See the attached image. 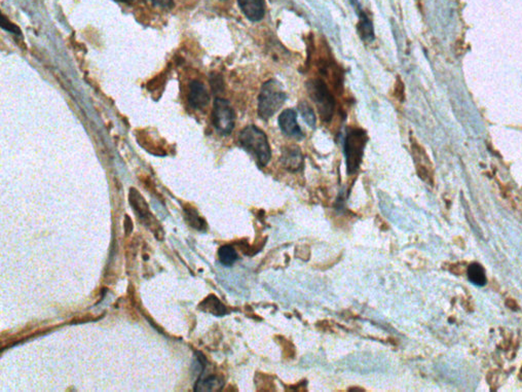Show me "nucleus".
<instances>
[{
  "mask_svg": "<svg viewBox=\"0 0 522 392\" xmlns=\"http://www.w3.org/2000/svg\"><path fill=\"white\" fill-rule=\"evenodd\" d=\"M239 143L244 150H247L259 166L268 165L271 158V145L268 137L262 130L254 125L244 128L239 135Z\"/></svg>",
  "mask_w": 522,
  "mask_h": 392,
  "instance_id": "1",
  "label": "nucleus"
},
{
  "mask_svg": "<svg viewBox=\"0 0 522 392\" xmlns=\"http://www.w3.org/2000/svg\"><path fill=\"white\" fill-rule=\"evenodd\" d=\"M287 94L282 83L270 80L262 85L259 97V115L261 120H268L284 105Z\"/></svg>",
  "mask_w": 522,
  "mask_h": 392,
  "instance_id": "2",
  "label": "nucleus"
},
{
  "mask_svg": "<svg viewBox=\"0 0 522 392\" xmlns=\"http://www.w3.org/2000/svg\"><path fill=\"white\" fill-rule=\"evenodd\" d=\"M306 88L308 96L318 108L322 120L325 123L330 122L335 111L336 102L328 86L321 78H313L306 82Z\"/></svg>",
  "mask_w": 522,
  "mask_h": 392,
  "instance_id": "3",
  "label": "nucleus"
},
{
  "mask_svg": "<svg viewBox=\"0 0 522 392\" xmlns=\"http://www.w3.org/2000/svg\"><path fill=\"white\" fill-rule=\"evenodd\" d=\"M367 143V133L363 129L351 128L345 133V155L349 174H354L360 167Z\"/></svg>",
  "mask_w": 522,
  "mask_h": 392,
  "instance_id": "4",
  "label": "nucleus"
},
{
  "mask_svg": "<svg viewBox=\"0 0 522 392\" xmlns=\"http://www.w3.org/2000/svg\"><path fill=\"white\" fill-rule=\"evenodd\" d=\"M212 122L215 129L221 135H229L234 128L236 123V113L233 106L231 105L226 99H215L213 105Z\"/></svg>",
  "mask_w": 522,
  "mask_h": 392,
  "instance_id": "5",
  "label": "nucleus"
},
{
  "mask_svg": "<svg viewBox=\"0 0 522 392\" xmlns=\"http://www.w3.org/2000/svg\"><path fill=\"white\" fill-rule=\"evenodd\" d=\"M279 127L281 131L285 135L293 137V138L301 140L305 138V134L301 131L298 123V113L292 108L285 110L279 117Z\"/></svg>",
  "mask_w": 522,
  "mask_h": 392,
  "instance_id": "6",
  "label": "nucleus"
},
{
  "mask_svg": "<svg viewBox=\"0 0 522 392\" xmlns=\"http://www.w3.org/2000/svg\"><path fill=\"white\" fill-rule=\"evenodd\" d=\"M187 98H189V105L192 108L202 110V108L208 105L209 101H210V95H209L204 83L199 82V81H192L189 83V97Z\"/></svg>",
  "mask_w": 522,
  "mask_h": 392,
  "instance_id": "7",
  "label": "nucleus"
},
{
  "mask_svg": "<svg viewBox=\"0 0 522 392\" xmlns=\"http://www.w3.org/2000/svg\"><path fill=\"white\" fill-rule=\"evenodd\" d=\"M281 162L291 172H298L303 166V155L298 146L288 145L283 148Z\"/></svg>",
  "mask_w": 522,
  "mask_h": 392,
  "instance_id": "8",
  "label": "nucleus"
},
{
  "mask_svg": "<svg viewBox=\"0 0 522 392\" xmlns=\"http://www.w3.org/2000/svg\"><path fill=\"white\" fill-rule=\"evenodd\" d=\"M129 200L132 208L135 211L139 219L142 220L143 224H152V220H153L152 212H150V207H148L147 203H146L145 199L141 196L140 192L136 191L135 189H131L129 195Z\"/></svg>",
  "mask_w": 522,
  "mask_h": 392,
  "instance_id": "9",
  "label": "nucleus"
},
{
  "mask_svg": "<svg viewBox=\"0 0 522 392\" xmlns=\"http://www.w3.org/2000/svg\"><path fill=\"white\" fill-rule=\"evenodd\" d=\"M238 4L244 15L252 22H259L263 19L266 13L264 0H238Z\"/></svg>",
  "mask_w": 522,
  "mask_h": 392,
  "instance_id": "10",
  "label": "nucleus"
},
{
  "mask_svg": "<svg viewBox=\"0 0 522 392\" xmlns=\"http://www.w3.org/2000/svg\"><path fill=\"white\" fill-rule=\"evenodd\" d=\"M224 381L216 375L201 376L196 384V391H214L221 388Z\"/></svg>",
  "mask_w": 522,
  "mask_h": 392,
  "instance_id": "11",
  "label": "nucleus"
},
{
  "mask_svg": "<svg viewBox=\"0 0 522 392\" xmlns=\"http://www.w3.org/2000/svg\"><path fill=\"white\" fill-rule=\"evenodd\" d=\"M199 309L203 310L204 312L216 315V316H222L226 313V308L215 296H209L202 301L199 304Z\"/></svg>",
  "mask_w": 522,
  "mask_h": 392,
  "instance_id": "12",
  "label": "nucleus"
},
{
  "mask_svg": "<svg viewBox=\"0 0 522 392\" xmlns=\"http://www.w3.org/2000/svg\"><path fill=\"white\" fill-rule=\"evenodd\" d=\"M468 278L473 284L484 287L487 282L486 270L479 264H471L468 268Z\"/></svg>",
  "mask_w": 522,
  "mask_h": 392,
  "instance_id": "13",
  "label": "nucleus"
},
{
  "mask_svg": "<svg viewBox=\"0 0 522 392\" xmlns=\"http://www.w3.org/2000/svg\"><path fill=\"white\" fill-rule=\"evenodd\" d=\"M359 32H360L361 38L363 41L371 43L375 39V31H373L372 23L370 18L360 11V23H359Z\"/></svg>",
  "mask_w": 522,
  "mask_h": 392,
  "instance_id": "14",
  "label": "nucleus"
},
{
  "mask_svg": "<svg viewBox=\"0 0 522 392\" xmlns=\"http://www.w3.org/2000/svg\"><path fill=\"white\" fill-rule=\"evenodd\" d=\"M184 213L185 220H187V222H189L192 228L199 229V231H204V229H207V224H206L205 220L199 217L198 211L194 210V208L187 206L184 208Z\"/></svg>",
  "mask_w": 522,
  "mask_h": 392,
  "instance_id": "15",
  "label": "nucleus"
},
{
  "mask_svg": "<svg viewBox=\"0 0 522 392\" xmlns=\"http://www.w3.org/2000/svg\"><path fill=\"white\" fill-rule=\"evenodd\" d=\"M218 257H219L220 263L229 267L236 263V259H238V254H236V249L233 247L224 245L218 250Z\"/></svg>",
  "mask_w": 522,
  "mask_h": 392,
  "instance_id": "16",
  "label": "nucleus"
},
{
  "mask_svg": "<svg viewBox=\"0 0 522 392\" xmlns=\"http://www.w3.org/2000/svg\"><path fill=\"white\" fill-rule=\"evenodd\" d=\"M298 108L299 111H301V115H303V120H306V124H308V126L312 127V128H315L317 119H315L314 110H313L312 106H310L306 101H301V103H299Z\"/></svg>",
  "mask_w": 522,
  "mask_h": 392,
  "instance_id": "17",
  "label": "nucleus"
},
{
  "mask_svg": "<svg viewBox=\"0 0 522 392\" xmlns=\"http://www.w3.org/2000/svg\"><path fill=\"white\" fill-rule=\"evenodd\" d=\"M210 83H211V87H212L213 92H214L215 94H217V93L224 92V78H222V76H220V74H218V73L211 74Z\"/></svg>",
  "mask_w": 522,
  "mask_h": 392,
  "instance_id": "18",
  "label": "nucleus"
},
{
  "mask_svg": "<svg viewBox=\"0 0 522 392\" xmlns=\"http://www.w3.org/2000/svg\"><path fill=\"white\" fill-rule=\"evenodd\" d=\"M0 22H1L2 29L6 30V31L11 32V33H15L18 34V36H20V28H19L17 25L13 24V23L9 22L8 18H6V16L1 15V18H0Z\"/></svg>",
  "mask_w": 522,
  "mask_h": 392,
  "instance_id": "19",
  "label": "nucleus"
},
{
  "mask_svg": "<svg viewBox=\"0 0 522 392\" xmlns=\"http://www.w3.org/2000/svg\"><path fill=\"white\" fill-rule=\"evenodd\" d=\"M152 2L155 6L165 9H171L174 6L173 0H152Z\"/></svg>",
  "mask_w": 522,
  "mask_h": 392,
  "instance_id": "20",
  "label": "nucleus"
},
{
  "mask_svg": "<svg viewBox=\"0 0 522 392\" xmlns=\"http://www.w3.org/2000/svg\"><path fill=\"white\" fill-rule=\"evenodd\" d=\"M115 1L124 2V4H132V2H135L136 0H115Z\"/></svg>",
  "mask_w": 522,
  "mask_h": 392,
  "instance_id": "21",
  "label": "nucleus"
}]
</instances>
